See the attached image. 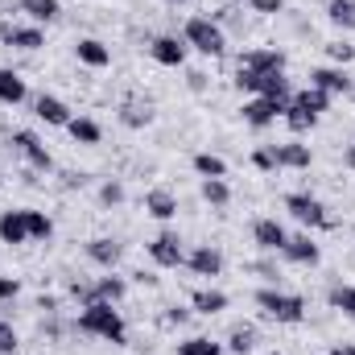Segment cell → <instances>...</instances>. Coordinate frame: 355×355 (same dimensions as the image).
I'll return each mask as SVG.
<instances>
[{"mask_svg": "<svg viewBox=\"0 0 355 355\" xmlns=\"http://www.w3.org/2000/svg\"><path fill=\"white\" fill-rule=\"evenodd\" d=\"M79 331H83V335H99V339H107V343H124V339H128L124 318H120V310H112V302H91V306H83Z\"/></svg>", "mask_w": 355, "mask_h": 355, "instance_id": "1", "label": "cell"}, {"mask_svg": "<svg viewBox=\"0 0 355 355\" xmlns=\"http://www.w3.org/2000/svg\"><path fill=\"white\" fill-rule=\"evenodd\" d=\"M182 42H186V46H194V50H198V54H207V58H219V54L227 50L223 29H219L211 17H190V21H186V33H182Z\"/></svg>", "mask_w": 355, "mask_h": 355, "instance_id": "2", "label": "cell"}, {"mask_svg": "<svg viewBox=\"0 0 355 355\" xmlns=\"http://www.w3.org/2000/svg\"><path fill=\"white\" fill-rule=\"evenodd\" d=\"M257 306L265 310L268 318L285 322V327H293V322H302V318H306V302H302L297 293H281V289H261V293H257Z\"/></svg>", "mask_w": 355, "mask_h": 355, "instance_id": "3", "label": "cell"}, {"mask_svg": "<svg viewBox=\"0 0 355 355\" xmlns=\"http://www.w3.org/2000/svg\"><path fill=\"white\" fill-rule=\"evenodd\" d=\"M285 211L306 227H335V219H327V207L310 194H285Z\"/></svg>", "mask_w": 355, "mask_h": 355, "instance_id": "4", "label": "cell"}, {"mask_svg": "<svg viewBox=\"0 0 355 355\" xmlns=\"http://www.w3.org/2000/svg\"><path fill=\"white\" fill-rule=\"evenodd\" d=\"M285 107H289V103H277V99L257 95V99L244 103V124H252V128H268L277 116H285Z\"/></svg>", "mask_w": 355, "mask_h": 355, "instance_id": "5", "label": "cell"}, {"mask_svg": "<svg viewBox=\"0 0 355 355\" xmlns=\"http://www.w3.org/2000/svg\"><path fill=\"white\" fill-rule=\"evenodd\" d=\"M149 257H153V265L162 268H178L186 257H182V240H178V232H162L153 244H149Z\"/></svg>", "mask_w": 355, "mask_h": 355, "instance_id": "6", "label": "cell"}, {"mask_svg": "<svg viewBox=\"0 0 355 355\" xmlns=\"http://www.w3.org/2000/svg\"><path fill=\"white\" fill-rule=\"evenodd\" d=\"M75 293H83V306H91V302H120L124 293H128V285H124V277H99L95 281V289H79L75 285Z\"/></svg>", "mask_w": 355, "mask_h": 355, "instance_id": "7", "label": "cell"}, {"mask_svg": "<svg viewBox=\"0 0 355 355\" xmlns=\"http://www.w3.org/2000/svg\"><path fill=\"white\" fill-rule=\"evenodd\" d=\"M12 149L25 153V162H29L33 170H50V166H54V157L46 153V145H42L33 132H12Z\"/></svg>", "mask_w": 355, "mask_h": 355, "instance_id": "8", "label": "cell"}, {"mask_svg": "<svg viewBox=\"0 0 355 355\" xmlns=\"http://www.w3.org/2000/svg\"><path fill=\"white\" fill-rule=\"evenodd\" d=\"M310 87L327 91V95H347L352 91V79H347L343 67H318V71H310Z\"/></svg>", "mask_w": 355, "mask_h": 355, "instance_id": "9", "label": "cell"}, {"mask_svg": "<svg viewBox=\"0 0 355 355\" xmlns=\"http://www.w3.org/2000/svg\"><path fill=\"white\" fill-rule=\"evenodd\" d=\"M252 240H257L261 252H281L289 236H285V227H281L277 219H257V223H252Z\"/></svg>", "mask_w": 355, "mask_h": 355, "instance_id": "10", "label": "cell"}, {"mask_svg": "<svg viewBox=\"0 0 355 355\" xmlns=\"http://www.w3.org/2000/svg\"><path fill=\"white\" fill-rule=\"evenodd\" d=\"M33 112H37V120H46V124H54V128H67L75 116H71V107L62 103V99H54V95H37V103H33Z\"/></svg>", "mask_w": 355, "mask_h": 355, "instance_id": "11", "label": "cell"}, {"mask_svg": "<svg viewBox=\"0 0 355 355\" xmlns=\"http://www.w3.org/2000/svg\"><path fill=\"white\" fill-rule=\"evenodd\" d=\"M240 67H248L257 75H277V71H285V54L281 50H248L240 58Z\"/></svg>", "mask_w": 355, "mask_h": 355, "instance_id": "12", "label": "cell"}, {"mask_svg": "<svg viewBox=\"0 0 355 355\" xmlns=\"http://www.w3.org/2000/svg\"><path fill=\"white\" fill-rule=\"evenodd\" d=\"M149 54H153V62H162V67H182V62H186V42H182V37H153Z\"/></svg>", "mask_w": 355, "mask_h": 355, "instance_id": "13", "label": "cell"}, {"mask_svg": "<svg viewBox=\"0 0 355 355\" xmlns=\"http://www.w3.org/2000/svg\"><path fill=\"white\" fill-rule=\"evenodd\" d=\"M281 252H285V261H293V265H318V257H322L310 236H289Z\"/></svg>", "mask_w": 355, "mask_h": 355, "instance_id": "14", "label": "cell"}, {"mask_svg": "<svg viewBox=\"0 0 355 355\" xmlns=\"http://www.w3.org/2000/svg\"><path fill=\"white\" fill-rule=\"evenodd\" d=\"M272 153H277V166H285V170H310V145H297V141H289V145H272Z\"/></svg>", "mask_w": 355, "mask_h": 355, "instance_id": "15", "label": "cell"}, {"mask_svg": "<svg viewBox=\"0 0 355 355\" xmlns=\"http://www.w3.org/2000/svg\"><path fill=\"white\" fill-rule=\"evenodd\" d=\"M75 54H79L83 67H95V71H103V67L112 62V50H107L103 42H95V37H79V42H75Z\"/></svg>", "mask_w": 355, "mask_h": 355, "instance_id": "16", "label": "cell"}, {"mask_svg": "<svg viewBox=\"0 0 355 355\" xmlns=\"http://www.w3.org/2000/svg\"><path fill=\"white\" fill-rule=\"evenodd\" d=\"M186 265L194 268L198 277H219V272H223V257H219L211 244H202V248H194V252L186 257Z\"/></svg>", "mask_w": 355, "mask_h": 355, "instance_id": "17", "label": "cell"}, {"mask_svg": "<svg viewBox=\"0 0 355 355\" xmlns=\"http://www.w3.org/2000/svg\"><path fill=\"white\" fill-rule=\"evenodd\" d=\"M0 240H4V244H25V240H29L25 211H4V215H0Z\"/></svg>", "mask_w": 355, "mask_h": 355, "instance_id": "18", "label": "cell"}, {"mask_svg": "<svg viewBox=\"0 0 355 355\" xmlns=\"http://www.w3.org/2000/svg\"><path fill=\"white\" fill-rule=\"evenodd\" d=\"M145 211L153 215V219H174L178 215V198L170 194V190H149V198H145Z\"/></svg>", "mask_w": 355, "mask_h": 355, "instance_id": "19", "label": "cell"}, {"mask_svg": "<svg viewBox=\"0 0 355 355\" xmlns=\"http://www.w3.org/2000/svg\"><path fill=\"white\" fill-rule=\"evenodd\" d=\"M190 306L198 314H219V310H227V293L223 289H194L190 293Z\"/></svg>", "mask_w": 355, "mask_h": 355, "instance_id": "20", "label": "cell"}, {"mask_svg": "<svg viewBox=\"0 0 355 355\" xmlns=\"http://www.w3.org/2000/svg\"><path fill=\"white\" fill-rule=\"evenodd\" d=\"M25 99V79L17 75V71H8V67H0V103H8V107H17Z\"/></svg>", "mask_w": 355, "mask_h": 355, "instance_id": "21", "label": "cell"}, {"mask_svg": "<svg viewBox=\"0 0 355 355\" xmlns=\"http://www.w3.org/2000/svg\"><path fill=\"white\" fill-rule=\"evenodd\" d=\"M4 42H8V46H17V50H37V46H46V37H42V29H37V25L8 29V33H4Z\"/></svg>", "mask_w": 355, "mask_h": 355, "instance_id": "22", "label": "cell"}, {"mask_svg": "<svg viewBox=\"0 0 355 355\" xmlns=\"http://www.w3.org/2000/svg\"><path fill=\"white\" fill-rule=\"evenodd\" d=\"M67 132H71L79 145H99V137H103V128H99L95 120H87V116H75V120L67 124Z\"/></svg>", "mask_w": 355, "mask_h": 355, "instance_id": "23", "label": "cell"}, {"mask_svg": "<svg viewBox=\"0 0 355 355\" xmlns=\"http://www.w3.org/2000/svg\"><path fill=\"white\" fill-rule=\"evenodd\" d=\"M87 257L99 268H112L116 261H120V244H116V240H91V244H87Z\"/></svg>", "mask_w": 355, "mask_h": 355, "instance_id": "24", "label": "cell"}, {"mask_svg": "<svg viewBox=\"0 0 355 355\" xmlns=\"http://www.w3.org/2000/svg\"><path fill=\"white\" fill-rule=\"evenodd\" d=\"M293 103H297V107H306L310 116H322V112L331 107V95H327V91H318V87H306V91H297V95H293Z\"/></svg>", "mask_w": 355, "mask_h": 355, "instance_id": "25", "label": "cell"}, {"mask_svg": "<svg viewBox=\"0 0 355 355\" xmlns=\"http://www.w3.org/2000/svg\"><path fill=\"white\" fill-rule=\"evenodd\" d=\"M202 198H207L211 207H227V202H232V186H227L223 178H202Z\"/></svg>", "mask_w": 355, "mask_h": 355, "instance_id": "26", "label": "cell"}, {"mask_svg": "<svg viewBox=\"0 0 355 355\" xmlns=\"http://www.w3.org/2000/svg\"><path fill=\"white\" fill-rule=\"evenodd\" d=\"M21 8H25L33 21H46V25H50V21H58V12H62V4H58V0H21Z\"/></svg>", "mask_w": 355, "mask_h": 355, "instance_id": "27", "label": "cell"}, {"mask_svg": "<svg viewBox=\"0 0 355 355\" xmlns=\"http://www.w3.org/2000/svg\"><path fill=\"white\" fill-rule=\"evenodd\" d=\"M194 174L198 178H227V162L215 153H194Z\"/></svg>", "mask_w": 355, "mask_h": 355, "instance_id": "28", "label": "cell"}, {"mask_svg": "<svg viewBox=\"0 0 355 355\" xmlns=\"http://www.w3.org/2000/svg\"><path fill=\"white\" fill-rule=\"evenodd\" d=\"M25 227H29V240H50L54 236V223L46 211H25Z\"/></svg>", "mask_w": 355, "mask_h": 355, "instance_id": "29", "label": "cell"}, {"mask_svg": "<svg viewBox=\"0 0 355 355\" xmlns=\"http://www.w3.org/2000/svg\"><path fill=\"white\" fill-rule=\"evenodd\" d=\"M327 17H331L339 29H355V0H331V4H327Z\"/></svg>", "mask_w": 355, "mask_h": 355, "instance_id": "30", "label": "cell"}, {"mask_svg": "<svg viewBox=\"0 0 355 355\" xmlns=\"http://www.w3.org/2000/svg\"><path fill=\"white\" fill-rule=\"evenodd\" d=\"M314 120H318V116H310L306 107H297V103L289 99V107H285V124H289L293 132H306V128H314Z\"/></svg>", "mask_w": 355, "mask_h": 355, "instance_id": "31", "label": "cell"}, {"mask_svg": "<svg viewBox=\"0 0 355 355\" xmlns=\"http://www.w3.org/2000/svg\"><path fill=\"white\" fill-rule=\"evenodd\" d=\"M327 297H331V306H335V310H343L347 318H355V289H352V285H335Z\"/></svg>", "mask_w": 355, "mask_h": 355, "instance_id": "32", "label": "cell"}, {"mask_svg": "<svg viewBox=\"0 0 355 355\" xmlns=\"http://www.w3.org/2000/svg\"><path fill=\"white\" fill-rule=\"evenodd\" d=\"M252 347H257V331H252V327H240V331H232V339H227V352L248 355Z\"/></svg>", "mask_w": 355, "mask_h": 355, "instance_id": "33", "label": "cell"}, {"mask_svg": "<svg viewBox=\"0 0 355 355\" xmlns=\"http://www.w3.org/2000/svg\"><path fill=\"white\" fill-rule=\"evenodd\" d=\"M178 355H223L219 343H211V339H186V343H178Z\"/></svg>", "mask_w": 355, "mask_h": 355, "instance_id": "34", "label": "cell"}, {"mask_svg": "<svg viewBox=\"0 0 355 355\" xmlns=\"http://www.w3.org/2000/svg\"><path fill=\"white\" fill-rule=\"evenodd\" d=\"M261 83H265V75H257V71H248V67H240V71H236V87H240V91L261 95Z\"/></svg>", "mask_w": 355, "mask_h": 355, "instance_id": "35", "label": "cell"}, {"mask_svg": "<svg viewBox=\"0 0 355 355\" xmlns=\"http://www.w3.org/2000/svg\"><path fill=\"white\" fill-rule=\"evenodd\" d=\"M12 352H17V331H12V322H0V355Z\"/></svg>", "mask_w": 355, "mask_h": 355, "instance_id": "36", "label": "cell"}, {"mask_svg": "<svg viewBox=\"0 0 355 355\" xmlns=\"http://www.w3.org/2000/svg\"><path fill=\"white\" fill-rule=\"evenodd\" d=\"M252 166H257V170H281V166H277V153H272V149H257V153H252Z\"/></svg>", "mask_w": 355, "mask_h": 355, "instance_id": "37", "label": "cell"}, {"mask_svg": "<svg viewBox=\"0 0 355 355\" xmlns=\"http://www.w3.org/2000/svg\"><path fill=\"white\" fill-rule=\"evenodd\" d=\"M99 198L112 207V202H120V198H124V186H120V182H103V186H99Z\"/></svg>", "mask_w": 355, "mask_h": 355, "instance_id": "38", "label": "cell"}, {"mask_svg": "<svg viewBox=\"0 0 355 355\" xmlns=\"http://www.w3.org/2000/svg\"><path fill=\"white\" fill-rule=\"evenodd\" d=\"M327 50H331V58H335V62H343V67L355 58V46H347V42H335V46H327Z\"/></svg>", "mask_w": 355, "mask_h": 355, "instance_id": "39", "label": "cell"}, {"mask_svg": "<svg viewBox=\"0 0 355 355\" xmlns=\"http://www.w3.org/2000/svg\"><path fill=\"white\" fill-rule=\"evenodd\" d=\"M21 293V285H17V277H0V302H12Z\"/></svg>", "mask_w": 355, "mask_h": 355, "instance_id": "40", "label": "cell"}, {"mask_svg": "<svg viewBox=\"0 0 355 355\" xmlns=\"http://www.w3.org/2000/svg\"><path fill=\"white\" fill-rule=\"evenodd\" d=\"M248 4H252V12H281V8H285V0H248Z\"/></svg>", "mask_w": 355, "mask_h": 355, "instance_id": "41", "label": "cell"}, {"mask_svg": "<svg viewBox=\"0 0 355 355\" xmlns=\"http://www.w3.org/2000/svg\"><path fill=\"white\" fill-rule=\"evenodd\" d=\"M124 124H149V107H128L124 112Z\"/></svg>", "mask_w": 355, "mask_h": 355, "instance_id": "42", "label": "cell"}, {"mask_svg": "<svg viewBox=\"0 0 355 355\" xmlns=\"http://www.w3.org/2000/svg\"><path fill=\"white\" fill-rule=\"evenodd\" d=\"M186 318H190L186 310H170V314H166V327H178V322H186Z\"/></svg>", "mask_w": 355, "mask_h": 355, "instance_id": "43", "label": "cell"}, {"mask_svg": "<svg viewBox=\"0 0 355 355\" xmlns=\"http://www.w3.org/2000/svg\"><path fill=\"white\" fill-rule=\"evenodd\" d=\"M343 166H347V170H355V145L347 149V157H343Z\"/></svg>", "mask_w": 355, "mask_h": 355, "instance_id": "44", "label": "cell"}, {"mask_svg": "<svg viewBox=\"0 0 355 355\" xmlns=\"http://www.w3.org/2000/svg\"><path fill=\"white\" fill-rule=\"evenodd\" d=\"M331 355H355V347H343L339 343V347H331Z\"/></svg>", "mask_w": 355, "mask_h": 355, "instance_id": "45", "label": "cell"}, {"mask_svg": "<svg viewBox=\"0 0 355 355\" xmlns=\"http://www.w3.org/2000/svg\"><path fill=\"white\" fill-rule=\"evenodd\" d=\"M166 4H186V0H166Z\"/></svg>", "mask_w": 355, "mask_h": 355, "instance_id": "46", "label": "cell"}, {"mask_svg": "<svg viewBox=\"0 0 355 355\" xmlns=\"http://www.w3.org/2000/svg\"><path fill=\"white\" fill-rule=\"evenodd\" d=\"M272 355H277V352H272Z\"/></svg>", "mask_w": 355, "mask_h": 355, "instance_id": "47", "label": "cell"}]
</instances>
